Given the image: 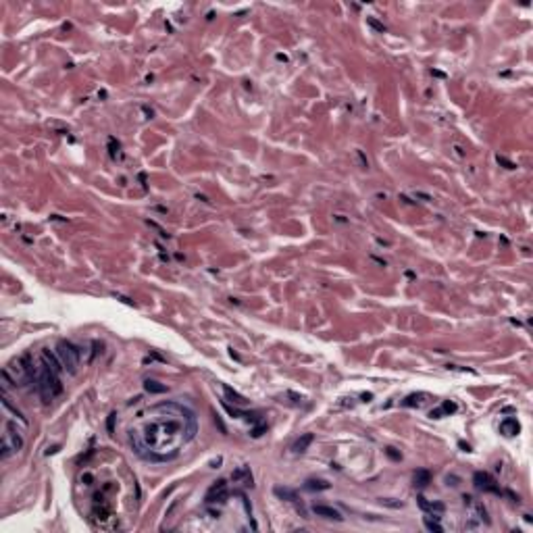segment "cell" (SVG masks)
<instances>
[{"mask_svg":"<svg viewBox=\"0 0 533 533\" xmlns=\"http://www.w3.org/2000/svg\"><path fill=\"white\" fill-rule=\"evenodd\" d=\"M223 392H225V396H227V400H231V402H233L235 406H246V402H248V400H246V398L242 396V394H237L235 390H231L229 385H225V383H223Z\"/></svg>","mask_w":533,"mask_h":533,"instance_id":"9a60e30c","label":"cell"},{"mask_svg":"<svg viewBox=\"0 0 533 533\" xmlns=\"http://www.w3.org/2000/svg\"><path fill=\"white\" fill-rule=\"evenodd\" d=\"M458 410V406L454 404V402H450V400H446L440 408H433L431 412H429V417L431 419H442V417H450V415H454V412Z\"/></svg>","mask_w":533,"mask_h":533,"instance_id":"8fae6325","label":"cell"},{"mask_svg":"<svg viewBox=\"0 0 533 533\" xmlns=\"http://www.w3.org/2000/svg\"><path fill=\"white\" fill-rule=\"evenodd\" d=\"M3 406H5V408H7L9 412H13V417H15L17 421H21L23 425H27V421H25V417L21 415V410H17V408H15L13 404H11V400L7 398V394H5V392H3Z\"/></svg>","mask_w":533,"mask_h":533,"instance_id":"2e32d148","label":"cell"},{"mask_svg":"<svg viewBox=\"0 0 533 533\" xmlns=\"http://www.w3.org/2000/svg\"><path fill=\"white\" fill-rule=\"evenodd\" d=\"M473 483H475V488L477 490H481V492H490V494H504L502 490H500V486H498V481L490 475V473H486V471H477L475 475H473Z\"/></svg>","mask_w":533,"mask_h":533,"instance_id":"ba28073f","label":"cell"},{"mask_svg":"<svg viewBox=\"0 0 533 533\" xmlns=\"http://www.w3.org/2000/svg\"><path fill=\"white\" fill-rule=\"evenodd\" d=\"M275 496H279L281 500H287V502H296V492L289 488H275Z\"/></svg>","mask_w":533,"mask_h":533,"instance_id":"ffe728a7","label":"cell"},{"mask_svg":"<svg viewBox=\"0 0 533 533\" xmlns=\"http://www.w3.org/2000/svg\"><path fill=\"white\" fill-rule=\"evenodd\" d=\"M304 488L308 492H321V490H327L329 483H327V481H323V479H308L304 483Z\"/></svg>","mask_w":533,"mask_h":533,"instance_id":"e0dca14e","label":"cell"},{"mask_svg":"<svg viewBox=\"0 0 533 533\" xmlns=\"http://www.w3.org/2000/svg\"><path fill=\"white\" fill-rule=\"evenodd\" d=\"M519 431H521V425H519V421H517V419L508 417V419H504V421L500 423V433H502V435H506V438L517 435Z\"/></svg>","mask_w":533,"mask_h":533,"instance_id":"7c38bea8","label":"cell"},{"mask_svg":"<svg viewBox=\"0 0 533 533\" xmlns=\"http://www.w3.org/2000/svg\"><path fill=\"white\" fill-rule=\"evenodd\" d=\"M387 456H390V458H394V460H400V454H396V452H394V448H387Z\"/></svg>","mask_w":533,"mask_h":533,"instance_id":"d4e9b609","label":"cell"},{"mask_svg":"<svg viewBox=\"0 0 533 533\" xmlns=\"http://www.w3.org/2000/svg\"><path fill=\"white\" fill-rule=\"evenodd\" d=\"M462 500H465V504L471 508V517H469V523L465 525L467 529H477L479 525H488L490 523V519H488V512H486V508H483V504H479V502H475V498L473 496H462Z\"/></svg>","mask_w":533,"mask_h":533,"instance_id":"8992f818","label":"cell"},{"mask_svg":"<svg viewBox=\"0 0 533 533\" xmlns=\"http://www.w3.org/2000/svg\"><path fill=\"white\" fill-rule=\"evenodd\" d=\"M55 352H57L61 365L67 373H71V375L77 373V369L81 365V348L79 346H75L71 342H59Z\"/></svg>","mask_w":533,"mask_h":533,"instance_id":"277c9868","label":"cell"},{"mask_svg":"<svg viewBox=\"0 0 533 533\" xmlns=\"http://www.w3.org/2000/svg\"><path fill=\"white\" fill-rule=\"evenodd\" d=\"M144 387H146V392H150V394H163V392H167L165 385H159L157 381H150V379L144 381Z\"/></svg>","mask_w":533,"mask_h":533,"instance_id":"7402d4cb","label":"cell"},{"mask_svg":"<svg viewBox=\"0 0 533 533\" xmlns=\"http://www.w3.org/2000/svg\"><path fill=\"white\" fill-rule=\"evenodd\" d=\"M429 479H431V473L425 471V469H421V471L415 473V486L417 488H425L429 483Z\"/></svg>","mask_w":533,"mask_h":533,"instance_id":"44dd1931","label":"cell"},{"mask_svg":"<svg viewBox=\"0 0 533 533\" xmlns=\"http://www.w3.org/2000/svg\"><path fill=\"white\" fill-rule=\"evenodd\" d=\"M367 21H369V25H371V27H375V29H377V31H381V33H383V31H385V27H383V25H381V23H377V21H375V19H373V17H369V19H367Z\"/></svg>","mask_w":533,"mask_h":533,"instance_id":"cb8c5ba5","label":"cell"},{"mask_svg":"<svg viewBox=\"0 0 533 533\" xmlns=\"http://www.w3.org/2000/svg\"><path fill=\"white\" fill-rule=\"evenodd\" d=\"M311 510H313V514H317V517H323V519H329V521H344V517L340 514V510H335V508H331V506L315 504Z\"/></svg>","mask_w":533,"mask_h":533,"instance_id":"9c48e42d","label":"cell"},{"mask_svg":"<svg viewBox=\"0 0 533 533\" xmlns=\"http://www.w3.org/2000/svg\"><path fill=\"white\" fill-rule=\"evenodd\" d=\"M23 448V435L11 421L5 423V433H3V444H0V456L9 458L11 454H17Z\"/></svg>","mask_w":533,"mask_h":533,"instance_id":"5b68a950","label":"cell"},{"mask_svg":"<svg viewBox=\"0 0 533 533\" xmlns=\"http://www.w3.org/2000/svg\"><path fill=\"white\" fill-rule=\"evenodd\" d=\"M36 371H38V367H33V360H31L29 352L21 354L19 358H13L3 369V373H0V377H3V390L7 392L11 385L17 387V385L31 383L36 379Z\"/></svg>","mask_w":533,"mask_h":533,"instance_id":"7a4b0ae2","label":"cell"},{"mask_svg":"<svg viewBox=\"0 0 533 533\" xmlns=\"http://www.w3.org/2000/svg\"><path fill=\"white\" fill-rule=\"evenodd\" d=\"M417 502H419L421 510H425V512H429V514H442V512H444V508H446L442 502H429L427 498H423V496H419V498H417Z\"/></svg>","mask_w":533,"mask_h":533,"instance_id":"4fadbf2b","label":"cell"},{"mask_svg":"<svg viewBox=\"0 0 533 533\" xmlns=\"http://www.w3.org/2000/svg\"><path fill=\"white\" fill-rule=\"evenodd\" d=\"M313 440H315V435H313V433H304V435H300V438L294 442V446H292V450H294L296 454H302V452H306V450H308V446L313 444Z\"/></svg>","mask_w":533,"mask_h":533,"instance_id":"5bb4252c","label":"cell"},{"mask_svg":"<svg viewBox=\"0 0 533 533\" xmlns=\"http://www.w3.org/2000/svg\"><path fill=\"white\" fill-rule=\"evenodd\" d=\"M425 527H427L429 531H438V533H442L444 527L440 525V514H429V517H425Z\"/></svg>","mask_w":533,"mask_h":533,"instance_id":"d6986e66","label":"cell"},{"mask_svg":"<svg viewBox=\"0 0 533 533\" xmlns=\"http://www.w3.org/2000/svg\"><path fill=\"white\" fill-rule=\"evenodd\" d=\"M61 373L55 371L50 365H46L44 360H42V365L38 367L36 371V379H33V383H36V390L40 394V398L44 404L48 402H53L57 396H61L63 394V383H61Z\"/></svg>","mask_w":533,"mask_h":533,"instance_id":"3957f363","label":"cell"},{"mask_svg":"<svg viewBox=\"0 0 533 533\" xmlns=\"http://www.w3.org/2000/svg\"><path fill=\"white\" fill-rule=\"evenodd\" d=\"M140 425L129 429L133 452L150 462L175 460L198 433V417L181 402H161L140 412Z\"/></svg>","mask_w":533,"mask_h":533,"instance_id":"6da1fadb","label":"cell"},{"mask_svg":"<svg viewBox=\"0 0 533 533\" xmlns=\"http://www.w3.org/2000/svg\"><path fill=\"white\" fill-rule=\"evenodd\" d=\"M427 394H410L406 400H402V406H423Z\"/></svg>","mask_w":533,"mask_h":533,"instance_id":"ac0fdd59","label":"cell"},{"mask_svg":"<svg viewBox=\"0 0 533 533\" xmlns=\"http://www.w3.org/2000/svg\"><path fill=\"white\" fill-rule=\"evenodd\" d=\"M227 498H229V483L225 479H219L209 488V492H206V496H204V502H206V506L225 504Z\"/></svg>","mask_w":533,"mask_h":533,"instance_id":"52a82bcc","label":"cell"},{"mask_svg":"<svg viewBox=\"0 0 533 533\" xmlns=\"http://www.w3.org/2000/svg\"><path fill=\"white\" fill-rule=\"evenodd\" d=\"M109 148H111V157L113 159H117L119 154H121V152H119V150H121V146H119V142L115 140V137H111V140H109Z\"/></svg>","mask_w":533,"mask_h":533,"instance_id":"603a6c76","label":"cell"},{"mask_svg":"<svg viewBox=\"0 0 533 533\" xmlns=\"http://www.w3.org/2000/svg\"><path fill=\"white\" fill-rule=\"evenodd\" d=\"M231 481H233V483H242V486H250L252 488V473H250V469L246 465L237 467L231 473Z\"/></svg>","mask_w":533,"mask_h":533,"instance_id":"30bf717a","label":"cell"}]
</instances>
